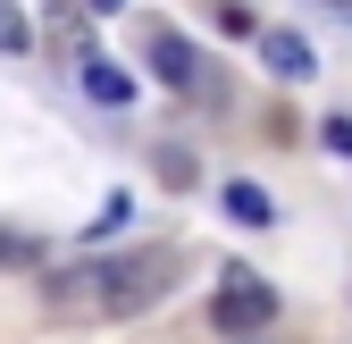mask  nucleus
<instances>
[{
  "instance_id": "obj_1",
  "label": "nucleus",
  "mask_w": 352,
  "mask_h": 344,
  "mask_svg": "<svg viewBox=\"0 0 352 344\" xmlns=\"http://www.w3.org/2000/svg\"><path fill=\"white\" fill-rule=\"evenodd\" d=\"M185 277L176 244H135V252H101V311L109 319H143L151 303H168Z\"/></svg>"
},
{
  "instance_id": "obj_2",
  "label": "nucleus",
  "mask_w": 352,
  "mask_h": 344,
  "mask_svg": "<svg viewBox=\"0 0 352 344\" xmlns=\"http://www.w3.org/2000/svg\"><path fill=\"white\" fill-rule=\"evenodd\" d=\"M210 319L227 327L235 344H260V327L277 319V286L252 277V269H227V277H218V294H210Z\"/></svg>"
},
{
  "instance_id": "obj_3",
  "label": "nucleus",
  "mask_w": 352,
  "mask_h": 344,
  "mask_svg": "<svg viewBox=\"0 0 352 344\" xmlns=\"http://www.w3.org/2000/svg\"><path fill=\"white\" fill-rule=\"evenodd\" d=\"M42 311H51V319H67V327H84V319H109V311H101V261L51 269V277H42Z\"/></svg>"
},
{
  "instance_id": "obj_4",
  "label": "nucleus",
  "mask_w": 352,
  "mask_h": 344,
  "mask_svg": "<svg viewBox=\"0 0 352 344\" xmlns=\"http://www.w3.org/2000/svg\"><path fill=\"white\" fill-rule=\"evenodd\" d=\"M143 59H151V76H160V84H176V93H185V84H201L193 42H185V34H168V25H151V34H143Z\"/></svg>"
},
{
  "instance_id": "obj_5",
  "label": "nucleus",
  "mask_w": 352,
  "mask_h": 344,
  "mask_svg": "<svg viewBox=\"0 0 352 344\" xmlns=\"http://www.w3.org/2000/svg\"><path fill=\"white\" fill-rule=\"evenodd\" d=\"M260 67H269L277 84H302V76L319 67V51H311V42H302L294 25H269V34H260Z\"/></svg>"
},
{
  "instance_id": "obj_6",
  "label": "nucleus",
  "mask_w": 352,
  "mask_h": 344,
  "mask_svg": "<svg viewBox=\"0 0 352 344\" xmlns=\"http://www.w3.org/2000/svg\"><path fill=\"white\" fill-rule=\"evenodd\" d=\"M84 93H93L101 109H126V101H135V76L109 67V59H84Z\"/></svg>"
},
{
  "instance_id": "obj_7",
  "label": "nucleus",
  "mask_w": 352,
  "mask_h": 344,
  "mask_svg": "<svg viewBox=\"0 0 352 344\" xmlns=\"http://www.w3.org/2000/svg\"><path fill=\"white\" fill-rule=\"evenodd\" d=\"M227 219H243V227H269V219H277V202L260 193V185H227Z\"/></svg>"
},
{
  "instance_id": "obj_8",
  "label": "nucleus",
  "mask_w": 352,
  "mask_h": 344,
  "mask_svg": "<svg viewBox=\"0 0 352 344\" xmlns=\"http://www.w3.org/2000/svg\"><path fill=\"white\" fill-rule=\"evenodd\" d=\"M0 51H34V17L17 0H0Z\"/></svg>"
},
{
  "instance_id": "obj_9",
  "label": "nucleus",
  "mask_w": 352,
  "mask_h": 344,
  "mask_svg": "<svg viewBox=\"0 0 352 344\" xmlns=\"http://www.w3.org/2000/svg\"><path fill=\"white\" fill-rule=\"evenodd\" d=\"M0 261H9V269H34V261H42V244L17 235V227H0Z\"/></svg>"
},
{
  "instance_id": "obj_10",
  "label": "nucleus",
  "mask_w": 352,
  "mask_h": 344,
  "mask_svg": "<svg viewBox=\"0 0 352 344\" xmlns=\"http://www.w3.org/2000/svg\"><path fill=\"white\" fill-rule=\"evenodd\" d=\"M84 9H93V17H118V9H126V0H84Z\"/></svg>"
}]
</instances>
